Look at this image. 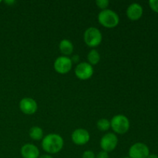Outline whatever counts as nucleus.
<instances>
[{
	"label": "nucleus",
	"instance_id": "13",
	"mask_svg": "<svg viewBox=\"0 0 158 158\" xmlns=\"http://www.w3.org/2000/svg\"><path fill=\"white\" fill-rule=\"evenodd\" d=\"M73 44L72 42L69 40H63L60 43L59 45V49L61 53L64 55V56H67L71 55L73 52Z\"/></svg>",
	"mask_w": 158,
	"mask_h": 158
},
{
	"label": "nucleus",
	"instance_id": "10",
	"mask_svg": "<svg viewBox=\"0 0 158 158\" xmlns=\"http://www.w3.org/2000/svg\"><path fill=\"white\" fill-rule=\"evenodd\" d=\"M19 109L26 115H32L37 111L38 105L35 100L30 97H24L19 102Z\"/></svg>",
	"mask_w": 158,
	"mask_h": 158
},
{
	"label": "nucleus",
	"instance_id": "11",
	"mask_svg": "<svg viewBox=\"0 0 158 158\" xmlns=\"http://www.w3.org/2000/svg\"><path fill=\"white\" fill-rule=\"evenodd\" d=\"M126 13L127 16L130 20H131V21H137L143 15V7L139 3H132L127 7Z\"/></svg>",
	"mask_w": 158,
	"mask_h": 158
},
{
	"label": "nucleus",
	"instance_id": "14",
	"mask_svg": "<svg viewBox=\"0 0 158 158\" xmlns=\"http://www.w3.org/2000/svg\"><path fill=\"white\" fill-rule=\"evenodd\" d=\"M29 137L33 140H40L43 138V129L40 127H32L30 128L29 131Z\"/></svg>",
	"mask_w": 158,
	"mask_h": 158
},
{
	"label": "nucleus",
	"instance_id": "16",
	"mask_svg": "<svg viewBox=\"0 0 158 158\" xmlns=\"http://www.w3.org/2000/svg\"><path fill=\"white\" fill-rule=\"evenodd\" d=\"M97 127L100 131H107L110 128V121L106 118H101L97 122Z\"/></svg>",
	"mask_w": 158,
	"mask_h": 158
},
{
	"label": "nucleus",
	"instance_id": "19",
	"mask_svg": "<svg viewBox=\"0 0 158 158\" xmlns=\"http://www.w3.org/2000/svg\"><path fill=\"white\" fill-rule=\"evenodd\" d=\"M82 158H96V155L94 151H86L83 152Z\"/></svg>",
	"mask_w": 158,
	"mask_h": 158
},
{
	"label": "nucleus",
	"instance_id": "25",
	"mask_svg": "<svg viewBox=\"0 0 158 158\" xmlns=\"http://www.w3.org/2000/svg\"><path fill=\"white\" fill-rule=\"evenodd\" d=\"M123 158H130L129 157H123Z\"/></svg>",
	"mask_w": 158,
	"mask_h": 158
},
{
	"label": "nucleus",
	"instance_id": "1",
	"mask_svg": "<svg viewBox=\"0 0 158 158\" xmlns=\"http://www.w3.org/2000/svg\"><path fill=\"white\" fill-rule=\"evenodd\" d=\"M64 140L58 134H49L43 137L41 146L43 151L49 154H55L60 152L63 148Z\"/></svg>",
	"mask_w": 158,
	"mask_h": 158
},
{
	"label": "nucleus",
	"instance_id": "9",
	"mask_svg": "<svg viewBox=\"0 0 158 158\" xmlns=\"http://www.w3.org/2000/svg\"><path fill=\"white\" fill-rule=\"evenodd\" d=\"M71 139L75 144L83 146V145L86 144L89 141L90 135L86 129L78 128L73 132L72 135H71Z\"/></svg>",
	"mask_w": 158,
	"mask_h": 158
},
{
	"label": "nucleus",
	"instance_id": "24",
	"mask_svg": "<svg viewBox=\"0 0 158 158\" xmlns=\"http://www.w3.org/2000/svg\"><path fill=\"white\" fill-rule=\"evenodd\" d=\"M5 2H6V4L9 5V6H12V5H13L14 3L15 2L13 1V0H12V1H5Z\"/></svg>",
	"mask_w": 158,
	"mask_h": 158
},
{
	"label": "nucleus",
	"instance_id": "20",
	"mask_svg": "<svg viewBox=\"0 0 158 158\" xmlns=\"http://www.w3.org/2000/svg\"><path fill=\"white\" fill-rule=\"evenodd\" d=\"M96 158H110V157L107 152L101 151L97 154V155L96 156Z\"/></svg>",
	"mask_w": 158,
	"mask_h": 158
},
{
	"label": "nucleus",
	"instance_id": "18",
	"mask_svg": "<svg viewBox=\"0 0 158 158\" xmlns=\"http://www.w3.org/2000/svg\"><path fill=\"white\" fill-rule=\"evenodd\" d=\"M149 6L150 8L154 12L158 14V0H151V1H149Z\"/></svg>",
	"mask_w": 158,
	"mask_h": 158
},
{
	"label": "nucleus",
	"instance_id": "8",
	"mask_svg": "<svg viewBox=\"0 0 158 158\" xmlns=\"http://www.w3.org/2000/svg\"><path fill=\"white\" fill-rule=\"evenodd\" d=\"M94 68L86 62H81L75 68V75L81 80H86L91 78L94 74Z\"/></svg>",
	"mask_w": 158,
	"mask_h": 158
},
{
	"label": "nucleus",
	"instance_id": "17",
	"mask_svg": "<svg viewBox=\"0 0 158 158\" xmlns=\"http://www.w3.org/2000/svg\"><path fill=\"white\" fill-rule=\"evenodd\" d=\"M109 4L110 2L108 0H97L96 1V5L102 10H105V9H107Z\"/></svg>",
	"mask_w": 158,
	"mask_h": 158
},
{
	"label": "nucleus",
	"instance_id": "7",
	"mask_svg": "<svg viewBox=\"0 0 158 158\" xmlns=\"http://www.w3.org/2000/svg\"><path fill=\"white\" fill-rule=\"evenodd\" d=\"M54 69L60 74H66L73 67V62L68 56H59L54 62Z\"/></svg>",
	"mask_w": 158,
	"mask_h": 158
},
{
	"label": "nucleus",
	"instance_id": "12",
	"mask_svg": "<svg viewBox=\"0 0 158 158\" xmlns=\"http://www.w3.org/2000/svg\"><path fill=\"white\" fill-rule=\"evenodd\" d=\"M20 154L23 158H39L40 150L35 145L32 143H26L20 150Z\"/></svg>",
	"mask_w": 158,
	"mask_h": 158
},
{
	"label": "nucleus",
	"instance_id": "5",
	"mask_svg": "<svg viewBox=\"0 0 158 158\" xmlns=\"http://www.w3.org/2000/svg\"><path fill=\"white\" fill-rule=\"evenodd\" d=\"M100 148L102 151L109 153L114 151L118 144V138L114 133H107L100 140Z\"/></svg>",
	"mask_w": 158,
	"mask_h": 158
},
{
	"label": "nucleus",
	"instance_id": "26",
	"mask_svg": "<svg viewBox=\"0 0 158 158\" xmlns=\"http://www.w3.org/2000/svg\"><path fill=\"white\" fill-rule=\"evenodd\" d=\"M2 2V1H1V0H0V3H1Z\"/></svg>",
	"mask_w": 158,
	"mask_h": 158
},
{
	"label": "nucleus",
	"instance_id": "22",
	"mask_svg": "<svg viewBox=\"0 0 158 158\" xmlns=\"http://www.w3.org/2000/svg\"><path fill=\"white\" fill-rule=\"evenodd\" d=\"M39 158H53L52 156H51L50 154H43V155L40 156Z\"/></svg>",
	"mask_w": 158,
	"mask_h": 158
},
{
	"label": "nucleus",
	"instance_id": "2",
	"mask_svg": "<svg viewBox=\"0 0 158 158\" xmlns=\"http://www.w3.org/2000/svg\"><path fill=\"white\" fill-rule=\"evenodd\" d=\"M98 22L101 26L107 29H113L118 26L120 18L116 12L111 9L102 10L98 15Z\"/></svg>",
	"mask_w": 158,
	"mask_h": 158
},
{
	"label": "nucleus",
	"instance_id": "15",
	"mask_svg": "<svg viewBox=\"0 0 158 158\" xmlns=\"http://www.w3.org/2000/svg\"><path fill=\"white\" fill-rule=\"evenodd\" d=\"M87 60L88 63L94 66V65L98 64L100 60V55L99 52L96 49H91L87 55Z\"/></svg>",
	"mask_w": 158,
	"mask_h": 158
},
{
	"label": "nucleus",
	"instance_id": "4",
	"mask_svg": "<svg viewBox=\"0 0 158 158\" xmlns=\"http://www.w3.org/2000/svg\"><path fill=\"white\" fill-rule=\"evenodd\" d=\"M83 40L89 47L94 48L102 43L103 35L100 29L96 27H89L84 32Z\"/></svg>",
	"mask_w": 158,
	"mask_h": 158
},
{
	"label": "nucleus",
	"instance_id": "21",
	"mask_svg": "<svg viewBox=\"0 0 158 158\" xmlns=\"http://www.w3.org/2000/svg\"><path fill=\"white\" fill-rule=\"evenodd\" d=\"M71 60H72L73 63H78L80 61V56L78 55H74L73 58L71 59Z\"/></svg>",
	"mask_w": 158,
	"mask_h": 158
},
{
	"label": "nucleus",
	"instance_id": "6",
	"mask_svg": "<svg viewBox=\"0 0 158 158\" xmlns=\"http://www.w3.org/2000/svg\"><path fill=\"white\" fill-rule=\"evenodd\" d=\"M130 158H148L150 149L147 144L140 142L134 143L128 151Z\"/></svg>",
	"mask_w": 158,
	"mask_h": 158
},
{
	"label": "nucleus",
	"instance_id": "23",
	"mask_svg": "<svg viewBox=\"0 0 158 158\" xmlns=\"http://www.w3.org/2000/svg\"><path fill=\"white\" fill-rule=\"evenodd\" d=\"M148 158H158V156L155 154H150Z\"/></svg>",
	"mask_w": 158,
	"mask_h": 158
},
{
	"label": "nucleus",
	"instance_id": "3",
	"mask_svg": "<svg viewBox=\"0 0 158 158\" xmlns=\"http://www.w3.org/2000/svg\"><path fill=\"white\" fill-rule=\"evenodd\" d=\"M130 126L129 119L123 114L115 115L110 120V127L117 134H126L129 131Z\"/></svg>",
	"mask_w": 158,
	"mask_h": 158
}]
</instances>
